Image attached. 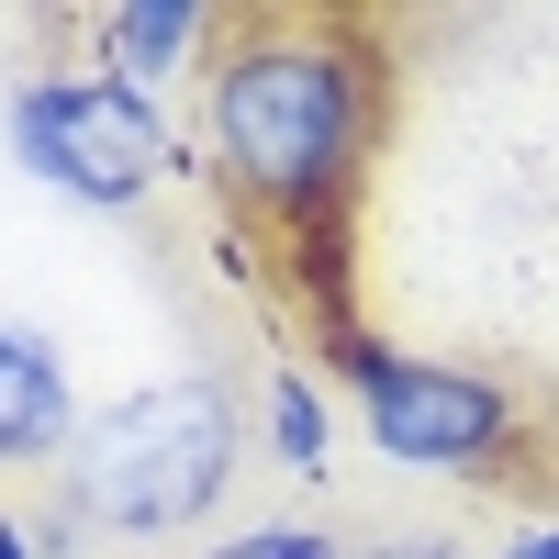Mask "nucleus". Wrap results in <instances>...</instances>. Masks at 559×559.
Returning a JSON list of instances; mask_svg holds the SVG:
<instances>
[{"label":"nucleus","mask_w":559,"mask_h":559,"mask_svg":"<svg viewBox=\"0 0 559 559\" xmlns=\"http://www.w3.org/2000/svg\"><path fill=\"white\" fill-rule=\"evenodd\" d=\"M392 57L358 12H236L202 68V157L269 236L324 247L381 157Z\"/></svg>","instance_id":"1"},{"label":"nucleus","mask_w":559,"mask_h":559,"mask_svg":"<svg viewBox=\"0 0 559 559\" xmlns=\"http://www.w3.org/2000/svg\"><path fill=\"white\" fill-rule=\"evenodd\" d=\"M236 437H247L236 392L179 369V381H146V392L90 414L79 448L57 459V492L79 526H102L123 548H168V537L213 526L224 481H236Z\"/></svg>","instance_id":"2"},{"label":"nucleus","mask_w":559,"mask_h":559,"mask_svg":"<svg viewBox=\"0 0 559 559\" xmlns=\"http://www.w3.org/2000/svg\"><path fill=\"white\" fill-rule=\"evenodd\" d=\"M0 559H45V537H34V515H12V503H0Z\"/></svg>","instance_id":"10"},{"label":"nucleus","mask_w":559,"mask_h":559,"mask_svg":"<svg viewBox=\"0 0 559 559\" xmlns=\"http://www.w3.org/2000/svg\"><path fill=\"white\" fill-rule=\"evenodd\" d=\"M79 381H68V347L45 324L0 313V471H57L79 448Z\"/></svg>","instance_id":"6"},{"label":"nucleus","mask_w":559,"mask_h":559,"mask_svg":"<svg viewBox=\"0 0 559 559\" xmlns=\"http://www.w3.org/2000/svg\"><path fill=\"white\" fill-rule=\"evenodd\" d=\"M224 23L236 12H202V0H102V12H90V68L123 79V90H146V102H168L179 79L213 68Z\"/></svg>","instance_id":"5"},{"label":"nucleus","mask_w":559,"mask_h":559,"mask_svg":"<svg viewBox=\"0 0 559 559\" xmlns=\"http://www.w3.org/2000/svg\"><path fill=\"white\" fill-rule=\"evenodd\" d=\"M358 559H459L448 537H381V548H358Z\"/></svg>","instance_id":"11"},{"label":"nucleus","mask_w":559,"mask_h":559,"mask_svg":"<svg viewBox=\"0 0 559 559\" xmlns=\"http://www.w3.org/2000/svg\"><path fill=\"white\" fill-rule=\"evenodd\" d=\"M0 146H12V168L34 179V191H57L79 213H146L168 179L191 168L168 102H146V90H123L102 68H34V79H12Z\"/></svg>","instance_id":"4"},{"label":"nucleus","mask_w":559,"mask_h":559,"mask_svg":"<svg viewBox=\"0 0 559 559\" xmlns=\"http://www.w3.org/2000/svg\"><path fill=\"white\" fill-rule=\"evenodd\" d=\"M258 437H269V459L292 481H324V459H336V403H324V381L302 358H280L269 369V392H258Z\"/></svg>","instance_id":"7"},{"label":"nucleus","mask_w":559,"mask_h":559,"mask_svg":"<svg viewBox=\"0 0 559 559\" xmlns=\"http://www.w3.org/2000/svg\"><path fill=\"white\" fill-rule=\"evenodd\" d=\"M202 559H358V548H336L324 526H236V537H213Z\"/></svg>","instance_id":"8"},{"label":"nucleus","mask_w":559,"mask_h":559,"mask_svg":"<svg viewBox=\"0 0 559 559\" xmlns=\"http://www.w3.org/2000/svg\"><path fill=\"white\" fill-rule=\"evenodd\" d=\"M492 559H559V515H537V526H503V548Z\"/></svg>","instance_id":"9"},{"label":"nucleus","mask_w":559,"mask_h":559,"mask_svg":"<svg viewBox=\"0 0 559 559\" xmlns=\"http://www.w3.org/2000/svg\"><path fill=\"white\" fill-rule=\"evenodd\" d=\"M324 369L347 381V426L369 437V459L392 471H426V481H481L526 448V403L471 358H426V347H392L369 324L324 313Z\"/></svg>","instance_id":"3"}]
</instances>
